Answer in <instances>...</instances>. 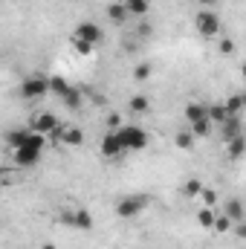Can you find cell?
I'll use <instances>...</instances> for the list:
<instances>
[{
  "label": "cell",
  "mask_w": 246,
  "mask_h": 249,
  "mask_svg": "<svg viewBox=\"0 0 246 249\" xmlns=\"http://www.w3.org/2000/svg\"><path fill=\"white\" fill-rule=\"evenodd\" d=\"M44 145H47V142H44V136L29 130V136L23 139V145L12 148V151H15V162H18L20 168H29V165H35V162L41 160V154H44Z\"/></svg>",
  "instance_id": "1"
},
{
  "label": "cell",
  "mask_w": 246,
  "mask_h": 249,
  "mask_svg": "<svg viewBox=\"0 0 246 249\" xmlns=\"http://www.w3.org/2000/svg\"><path fill=\"white\" fill-rule=\"evenodd\" d=\"M185 122H188L191 136H209V133H211V122H209L206 105H200V102L185 105Z\"/></svg>",
  "instance_id": "2"
},
{
  "label": "cell",
  "mask_w": 246,
  "mask_h": 249,
  "mask_svg": "<svg viewBox=\"0 0 246 249\" xmlns=\"http://www.w3.org/2000/svg\"><path fill=\"white\" fill-rule=\"evenodd\" d=\"M116 136H119V142H122L124 151H142V148L148 145V133H145L139 124H122V127L116 130Z\"/></svg>",
  "instance_id": "3"
},
{
  "label": "cell",
  "mask_w": 246,
  "mask_h": 249,
  "mask_svg": "<svg viewBox=\"0 0 246 249\" xmlns=\"http://www.w3.org/2000/svg\"><path fill=\"white\" fill-rule=\"evenodd\" d=\"M47 93H50V75L35 72V75H26L20 81V96L23 99H44Z\"/></svg>",
  "instance_id": "4"
},
{
  "label": "cell",
  "mask_w": 246,
  "mask_h": 249,
  "mask_svg": "<svg viewBox=\"0 0 246 249\" xmlns=\"http://www.w3.org/2000/svg\"><path fill=\"white\" fill-rule=\"evenodd\" d=\"M151 200L145 197V194H124L122 200L116 203V214L122 217V220H133V217H139V212L148 206Z\"/></svg>",
  "instance_id": "5"
},
{
  "label": "cell",
  "mask_w": 246,
  "mask_h": 249,
  "mask_svg": "<svg viewBox=\"0 0 246 249\" xmlns=\"http://www.w3.org/2000/svg\"><path fill=\"white\" fill-rule=\"evenodd\" d=\"M194 26H197V32H200L203 38H214V35L220 32V18H217L214 12H209V9H200L197 18H194Z\"/></svg>",
  "instance_id": "6"
},
{
  "label": "cell",
  "mask_w": 246,
  "mask_h": 249,
  "mask_svg": "<svg viewBox=\"0 0 246 249\" xmlns=\"http://www.w3.org/2000/svg\"><path fill=\"white\" fill-rule=\"evenodd\" d=\"M72 38H78V41H87V44H99L102 38H105V32H102V26L99 23H93V20H81L78 26H75V32H72Z\"/></svg>",
  "instance_id": "7"
},
{
  "label": "cell",
  "mask_w": 246,
  "mask_h": 249,
  "mask_svg": "<svg viewBox=\"0 0 246 249\" xmlns=\"http://www.w3.org/2000/svg\"><path fill=\"white\" fill-rule=\"evenodd\" d=\"M53 136H55L61 145H70V148H75V145L84 142V133H81L78 127H70V124H61V122H58V127L53 130Z\"/></svg>",
  "instance_id": "8"
},
{
  "label": "cell",
  "mask_w": 246,
  "mask_h": 249,
  "mask_svg": "<svg viewBox=\"0 0 246 249\" xmlns=\"http://www.w3.org/2000/svg\"><path fill=\"white\" fill-rule=\"evenodd\" d=\"M58 127V119H55V113H38V116H32V122H29V130L32 133H41V136H47V133H53Z\"/></svg>",
  "instance_id": "9"
},
{
  "label": "cell",
  "mask_w": 246,
  "mask_h": 249,
  "mask_svg": "<svg viewBox=\"0 0 246 249\" xmlns=\"http://www.w3.org/2000/svg\"><path fill=\"white\" fill-rule=\"evenodd\" d=\"M99 151H102V157H107V160H116L119 154H124V148H122V142H119V136H116V130H110V133L102 139Z\"/></svg>",
  "instance_id": "10"
},
{
  "label": "cell",
  "mask_w": 246,
  "mask_h": 249,
  "mask_svg": "<svg viewBox=\"0 0 246 249\" xmlns=\"http://www.w3.org/2000/svg\"><path fill=\"white\" fill-rule=\"evenodd\" d=\"M220 127H223V142H229V139L241 136V116H238V113H232V116L220 124Z\"/></svg>",
  "instance_id": "11"
},
{
  "label": "cell",
  "mask_w": 246,
  "mask_h": 249,
  "mask_svg": "<svg viewBox=\"0 0 246 249\" xmlns=\"http://www.w3.org/2000/svg\"><path fill=\"white\" fill-rule=\"evenodd\" d=\"M206 113H209V122L211 124H223L232 113L226 110V105H206Z\"/></svg>",
  "instance_id": "12"
},
{
  "label": "cell",
  "mask_w": 246,
  "mask_h": 249,
  "mask_svg": "<svg viewBox=\"0 0 246 249\" xmlns=\"http://www.w3.org/2000/svg\"><path fill=\"white\" fill-rule=\"evenodd\" d=\"M223 214H226L232 223H244V203H241V200H229L226 209H223Z\"/></svg>",
  "instance_id": "13"
},
{
  "label": "cell",
  "mask_w": 246,
  "mask_h": 249,
  "mask_svg": "<svg viewBox=\"0 0 246 249\" xmlns=\"http://www.w3.org/2000/svg\"><path fill=\"white\" fill-rule=\"evenodd\" d=\"M107 18H110V23H116V26H122L124 20L130 18L127 15V9H124V3H110L107 6Z\"/></svg>",
  "instance_id": "14"
},
{
  "label": "cell",
  "mask_w": 246,
  "mask_h": 249,
  "mask_svg": "<svg viewBox=\"0 0 246 249\" xmlns=\"http://www.w3.org/2000/svg\"><path fill=\"white\" fill-rule=\"evenodd\" d=\"M70 226H75V229H90L93 226V214L87 212V209H78V212H72V223Z\"/></svg>",
  "instance_id": "15"
},
{
  "label": "cell",
  "mask_w": 246,
  "mask_h": 249,
  "mask_svg": "<svg viewBox=\"0 0 246 249\" xmlns=\"http://www.w3.org/2000/svg\"><path fill=\"white\" fill-rule=\"evenodd\" d=\"M124 9H127V15H136V18H142V15H148V9H151V0H124Z\"/></svg>",
  "instance_id": "16"
},
{
  "label": "cell",
  "mask_w": 246,
  "mask_h": 249,
  "mask_svg": "<svg viewBox=\"0 0 246 249\" xmlns=\"http://www.w3.org/2000/svg\"><path fill=\"white\" fill-rule=\"evenodd\" d=\"M67 90H70V84L64 81L61 75H50V93H55V96L61 99V96L67 93Z\"/></svg>",
  "instance_id": "17"
},
{
  "label": "cell",
  "mask_w": 246,
  "mask_h": 249,
  "mask_svg": "<svg viewBox=\"0 0 246 249\" xmlns=\"http://www.w3.org/2000/svg\"><path fill=\"white\" fill-rule=\"evenodd\" d=\"M61 102L67 105V107H70V110H75V107L81 105V93H78L75 87H70V90H67V93L61 96Z\"/></svg>",
  "instance_id": "18"
},
{
  "label": "cell",
  "mask_w": 246,
  "mask_h": 249,
  "mask_svg": "<svg viewBox=\"0 0 246 249\" xmlns=\"http://www.w3.org/2000/svg\"><path fill=\"white\" fill-rule=\"evenodd\" d=\"M148 107H151L148 96H133V99H130V110H133V113H148Z\"/></svg>",
  "instance_id": "19"
},
{
  "label": "cell",
  "mask_w": 246,
  "mask_h": 249,
  "mask_svg": "<svg viewBox=\"0 0 246 249\" xmlns=\"http://www.w3.org/2000/svg\"><path fill=\"white\" fill-rule=\"evenodd\" d=\"M226 145H229V154H232L235 160H241V157H244V133H241V136H235V139H229Z\"/></svg>",
  "instance_id": "20"
},
{
  "label": "cell",
  "mask_w": 246,
  "mask_h": 249,
  "mask_svg": "<svg viewBox=\"0 0 246 249\" xmlns=\"http://www.w3.org/2000/svg\"><path fill=\"white\" fill-rule=\"evenodd\" d=\"M197 220H200V226H206V229H211V223H214V209H211V206H206V209H200V214H197Z\"/></svg>",
  "instance_id": "21"
},
{
  "label": "cell",
  "mask_w": 246,
  "mask_h": 249,
  "mask_svg": "<svg viewBox=\"0 0 246 249\" xmlns=\"http://www.w3.org/2000/svg\"><path fill=\"white\" fill-rule=\"evenodd\" d=\"M174 142H177L183 151H191V145H194V136H191V130H180V133L174 136Z\"/></svg>",
  "instance_id": "22"
},
{
  "label": "cell",
  "mask_w": 246,
  "mask_h": 249,
  "mask_svg": "<svg viewBox=\"0 0 246 249\" xmlns=\"http://www.w3.org/2000/svg\"><path fill=\"white\" fill-rule=\"evenodd\" d=\"M223 105H226V110H229V113H238V116H241V107H244V96H241V93H235V96H232L229 102H223Z\"/></svg>",
  "instance_id": "23"
},
{
  "label": "cell",
  "mask_w": 246,
  "mask_h": 249,
  "mask_svg": "<svg viewBox=\"0 0 246 249\" xmlns=\"http://www.w3.org/2000/svg\"><path fill=\"white\" fill-rule=\"evenodd\" d=\"M26 136H29V130H12V133H9V145H12V148H18V145H23V139H26Z\"/></svg>",
  "instance_id": "24"
},
{
  "label": "cell",
  "mask_w": 246,
  "mask_h": 249,
  "mask_svg": "<svg viewBox=\"0 0 246 249\" xmlns=\"http://www.w3.org/2000/svg\"><path fill=\"white\" fill-rule=\"evenodd\" d=\"M229 226H232V220L226 217V214H214V223H211V229H217V232H229Z\"/></svg>",
  "instance_id": "25"
},
{
  "label": "cell",
  "mask_w": 246,
  "mask_h": 249,
  "mask_svg": "<svg viewBox=\"0 0 246 249\" xmlns=\"http://www.w3.org/2000/svg\"><path fill=\"white\" fill-rule=\"evenodd\" d=\"M72 47H75V53H78V55H90V53H93V44L78 41V38H72Z\"/></svg>",
  "instance_id": "26"
},
{
  "label": "cell",
  "mask_w": 246,
  "mask_h": 249,
  "mask_svg": "<svg viewBox=\"0 0 246 249\" xmlns=\"http://www.w3.org/2000/svg\"><path fill=\"white\" fill-rule=\"evenodd\" d=\"M151 70H154L151 64H139V67L133 70V78H136V81H145V78L151 75Z\"/></svg>",
  "instance_id": "27"
},
{
  "label": "cell",
  "mask_w": 246,
  "mask_h": 249,
  "mask_svg": "<svg viewBox=\"0 0 246 249\" xmlns=\"http://www.w3.org/2000/svg\"><path fill=\"white\" fill-rule=\"evenodd\" d=\"M200 191H203L200 180H188V183H185V197H197Z\"/></svg>",
  "instance_id": "28"
},
{
  "label": "cell",
  "mask_w": 246,
  "mask_h": 249,
  "mask_svg": "<svg viewBox=\"0 0 246 249\" xmlns=\"http://www.w3.org/2000/svg\"><path fill=\"white\" fill-rule=\"evenodd\" d=\"M217 50H220V53H223V55H232V53H235V44H232V41H229V38H223V41H220V44H217Z\"/></svg>",
  "instance_id": "29"
},
{
  "label": "cell",
  "mask_w": 246,
  "mask_h": 249,
  "mask_svg": "<svg viewBox=\"0 0 246 249\" xmlns=\"http://www.w3.org/2000/svg\"><path fill=\"white\" fill-rule=\"evenodd\" d=\"M200 194H203V200H206V206H214V203H217V194H214L211 188H203Z\"/></svg>",
  "instance_id": "30"
},
{
  "label": "cell",
  "mask_w": 246,
  "mask_h": 249,
  "mask_svg": "<svg viewBox=\"0 0 246 249\" xmlns=\"http://www.w3.org/2000/svg\"><path fill=\"white\" fill-rule=\"evenodd\" d=\"M107 124H110L113 130H119V127H122V119H119V113H110V116H107Z\"/></svg>",
  "instance_id": "31"
},
{
  "label": "cell",
  "mask_w": 246,
  "mask_h": 249,
  "mask_svg": "<svg viewBox=\"0 0 246 249\" xmlns=\"http://www.w3.org/2000/svg\"><path fill=\"white\" fill-rule=\"evenodd\" d=\"M197 3H200V6H211L214 0H197Z\"/></svg>",
  "instance_id": "32"
},
{
  "label": "cell",
  "mask_w": 246,
  "mask_h": 249,
  "mask_svg": "<svg viewBox=\"0 0 246 249\" xmlns=\"http://www.w3.org/2000/svg\"><path fill=\"white\" fill-rule=\"evenodd\" d=\"M3 180H6V168H0V183H3Z\"/></svg>",
  "instance_id": "33"
},
{
  "label": "cell",
  "mask_w": 246,
  "mask_h": 249,
  "mask_svg": "<svg viewBox=\"0 0 246 249\" xmlns=\"http://www.w3.org/2000/svg\"><path fill=\"white\" fill-rule=\"evenodd\" d=\"M41 249H58V247H53V244H44V247H41Z\"/></svg>",
  "instance_id": "34"
}]
</instances>
